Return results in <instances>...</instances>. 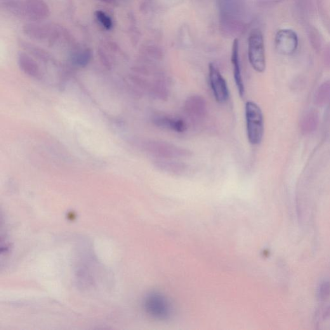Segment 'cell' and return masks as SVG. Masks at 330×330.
<instances>
[{
	"mask_svg": "<svg viewBox=\"0 0 330 330\" xmlns=\"http://www.w3.org/2000/svg\"><path fill=\"white\" fill-rule=\"evenodd\" d=\"M318 298L320 300H325L330 296V281H324L320 284L317 292Z\"/></svg>",
	"mask_w": 330,
	"mask_h": 330,
	"instance_id": "e0dca14e",
	"label": "cell"
},
{
	"mask_svg": "<svg viewBox=\"0 0 330 330\" xmlns=\"http://www.w3.org/2000/svg\"><path fill=\"white\" fill-rule=\"evenodd\" d=\"M18 64L21 69L29 76L36 79H40L41 77V71L38 65L27 54H19Z\"/></svg>",
	"mask_w": 330,
	"mask_h": 330,
	"instance_id": "30bf717a",
	"label": "cell"
},
{
	"mask_svg": "<svg viewBox=\"0 0 330 330\" xmlns=\"http://www.w3.org/2000/svg\"><path fill=\"white\" fill-rule=\"evenodd\" d=\"M25 13L30 17L42 18L46 17L49 14L47 5L41 0H29L25 5Z\"/></svg>",
	"mask_w": 330,
	"mask_h": 330,
	"instance_id": "8fae6325",
	"label": "cell"
},
{
	"mask_svg": "<svg viewBox=\"0 0 330 330\" xmlns=\"http://www.w3.org/2000/svg\"><path fill=\"white\" fill-rule=\"evenodd\" d=\"M92 56L93 54L90 49H86L74 54L72 60L75 65L80 67H85L90 63Z\"/></svg>",
	"mask_w": 330,
	"mask_h": 330,
	"instance_id": "9a60e30c",
	"label": "cell"
},
{
	"mask_svg": "<svg viewBox=\"0 0 330 330\" xmlns=\"http://www.w3.org/2000/svg\"><path fill=\"white\" fill-rule=\"evenodd\" d=\"M239 46L238 39H234L232 46L231 61L232 63L233 78H234L235 85H236L238 93H239L240 97L243 98L245 88L239 62Z\"/></svg>",
	"mask_w": 330,
	"mask_h": 330,
	"instance_id": "9c48e42d",
	"label": "cell"
},
{
	"mask_svg": "<svg viewBox=\"0 0 330 330\" xmlns=\"http://www.w3.org/2000/svg\"><path fill=\"white\" fill-rule=\"evenodd\" d=\"M249 59L256 71L262 73L266 69L265 44L261 30H252L249 39Z\"/></svg>",
	"mask_w": 330,
	"mask_h": 330,
	"instance_id": "3957f363",
	"label": "cell"
},
{
	"mask_svg": "<svg viewBox=\"0 0 330 330\" xmlns=\"http://www.w3.org/2000/svg\"><path fill=\"white\" fill-rule=\"evenodd\" d=\"M152 122L158 128L169 130L176 133H185L187 129V124L185 120L161 113L153 115Z\"/></svg>",
	"mask_w": 330,
	"mask_h": 330,
	"instance_id": "52a82bcc",
	"label": "cell"
},
{
	"mask_svg": "<svg viewBox=\"0 0 330 330\" xmlns=\"http://www.w3.org/2000/svg\"><path fill=\"white\" fill-rule=\"evenodd\" d=\"M245 119L249 143L253 145H259L265 133L264 116L262 110L254 101H247L245 104Z\"/></svg>",
	"mask_w": 330,
	"mask_h": 330,
	"instance_id": "6da1fadb",
	"label": "cell"
},
{
	"mask_svg": "<svg viewBox=\"0 0 330 330\" xmlns=\"http://www.w3.org/2000/svg\"><path fill=\"white\" fill-rule=\"evenodd\" d=\"M209 78L214 97L217 102L223 104L229 98V89L223 75L214 63H210Z\"/></svg>",
	"mask_w": 330,
	"mask_h": 330,
	"instance_id": "5b68a950",
	"label": "cell"
},
{
	"mask_svg": "<svg viewBox=\"0 0 330 330\" xmlns=\"http://www.w3.org/2000/svg\"><path fill=\"white\" fill-rule=\"evenodd\" d=\"M319 115L315 111H310L305 115L301 120V128L304 134L313 133L319 125Z\"/></svg>",
	"mask_w": 330,
	"mask_h": 330,
	"instance_id": "4fadbf2b",
	"label": "cell"
},
{
	"mask_svg": "<svg viewBox=\"0 0 330 330\" xmlns=\"http://www.w3.org/2000/svg\"><path fill=\"white\" fill-rule=\"evenodd\" d=\"M155 162L158 169L166 173L180 174L187 169L185 164L174 161V159H157Z\"/></svg>",
	"mask_w": 330,
	"mask_h": 330,
	"instance_id": "7c38bea8",
	"label": "cell"
},
{
	"mask_svg": "<svg viewBox=\"0 0 330 330\" xmlns=\"http://www.w3.org/2000/svg\"><path fill=\"white\" fill-rule=\"evenodd\" d=\"M275 45L278 53L282 55H291L298 48V36L293 30H280L275 36Z\"/></svg>",
	"mask_w": 330,
	"mask_h": 330,
	"instance_id": "8992f818",
	"label": "cell"
},
{
	"mask_svg": "<svg viewBox=\"0 0 330 330\" xmlns=\"http://www.w3.org/2000/svg\"><path fill=\"white\" fill-rule=\"evenodd\" d=\"M315 104L323 107L330 103V81L323 82L315 94Z\"/></svg>",
	"mask_w": 330,
	"mask_h": 330,
	"instance_id": "5bb4252c",
	"label": "cell"
},
{
	"mask_svg": "<svg viewBox=\"0 0 330 330\" xmlns=\"http://www.w3.org/2000/svg\"><path fill=\"white\" fill-rule=\"evenodd\" d=\"M143 148L150 154L158 159H176L189 157V150L162 141L150 140L146 141Z\"/></svg>",
	"mask_w": 330,
	"mask_h": 330,
	"instance_id": "7a4b0ae2",
	"label": "cell"
},
{
	"mask_svg": "<svg viewBox=\"0 0 330 330\" xmlns=\"http://www.w3.org/2000/svg\"><path fill=\"white\" fill-rule=\"evenodd\" d=\"M95 16L97 20L100 22L103 27L107 30H110L113 27V23L111 18L106 15L104 12L97 11L95 13Z\"/></svg>",
	"mask_w": 330,
	"mask_h": 330,
	"instance_id": "2e32d148",
	"label": "cell"
},
{
	"mask_svg": "<svg viewBox=\"0 0 330 330\" xmlns=\"http://www.w3.org/2000/svg\"><path fill=\"white\" fill-rule=\"evenodd\" d=\"M183 113L192 123L203 121L208 113L206 100L198 94L189 96L184 103Z\"/></svg>",
	"mask_w": 330,
	"mask_h": 330,
	"instance_id": "277c9868",
	"label": "cell"
},
{
	"mask_svg": "<svg viewBox=\"0 0 330 330\" xmlns=\"http://www.w3.org/2000/svg\"><path fill=\"white\" fill-rule=\"evenodd\" d=\"M145 306L150 315L157 318H164L169 314L168 303L160 296L150 295L145 300Z\"/></svg>",
	"mask_w": 330,
	"mask_h": 330,
	"instance_id": "ba28073f",
	"label": "cell"
}]
</instances>
